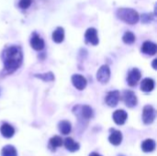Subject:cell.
<instances>
[{
    "label": "cell",
    "instance_id": "obj_1",
    "mask_svg": "<svg viewBox=\"0 0 157 156\" xmlns=\"http://www.w3.org/2000/svg\"><path fill=\"white\" fill-rule=\"evenodd\" d=\"M23 53L18 46H11L4 51V66L8 74L14 73L22 64Z\"/></svg>",
    "mask_w": 157,
    "mask_h": 156
},
{
    "label": "cell",
    "instance_id": "obj_2",
    "mask_svg": "<svg viewBox=\"0 0 157 156\" xmlns=\"http://www.w3.org/2000/svg\"><path fill=\"white\" fill-rule=\"evenodd\" d=\"M117 17L127 24L134 25L139 21V14L136 10L132 8L122 7L117 10Z\"/></svg>",
    "mask_w": 157,
    "mask_h": 156
},
{
    "label": "cell",
    "instance_id": "obj_3",
    "mask_svg": "<svg viewBox=\"0 0 157 156\" xmlns=\"http://www.w3.org/2000/svg\"><path fill=\"white\" fill-rule=\"evenodd\" d=\"M155 119V109L152 106H145L143 110V120L145 124H151Z\"/></svg>",
    "mask_w": 157,
    "mask_h": 156
},
{
    "label": "cell",
    "instance_id": "obj_4",
    "mask_svg": "<svg viewBox=\"0 0 157 156\" xmlns=\"http://www.w3.org/2000/svg\"><path fill=\"white\" fill-rule=\"evenodd\" d=\"M110 78V70L108 65H102L98 73H97V79L101 84H107Z\"/></svg>",
    "mask_w": 157,
    "mask_h": 156
},
{
    "label": "cell",
    "instance_id": "obj_5",
    "mask_svg": "<svg viewBox=\"0 0 157 156\" xmlns=\"http://www.w3.org/2000/svg\"><path fill=\"white\" fill-rule=\"evenodd\" d=\"M141 76H142V74L139 69H137V68L132 69L129 72L128 76H127V82H128L129 86H136L137 83L139 82V80L141 79Z\"/></svg>",
    "mask_w": 157,
    "mask_h": 156
},
{
    "label": "cell",
    "instance_id": "obj_6",
    "mask_svg": "<svg viewBox=\"0 0 157 156\" xmlns=\"http://www.w3.org/2000/svg\"><path fill=\"white\" fill-rule=\"evenodd\" d=\"M120 98H121V95H120V92L115 90V91H110L108 93L106 98H105V101H106V104L109 107H116L120 101Z\"/></svg>",
    "mask_w": 157,
    "mask_h": 156
},
{
    "label": "cell",
    "instance_id": "obj_7",
    "mask_svg": "<svg viewBox=\"0 0 157 156\" xmlns=\"http://www.w3.org/2000/svg\"><path fill=\"white\" fill-rule=\"evenodd\" d=\"M123 101L128 108H133L137 105L136 95L132 91H125L123 93Z\"/></svg>",
    "mask_w": 157,
    "mask_h": 156
},
{
    "label": "cell",
    "instance_id": "obj_8",
    "mask_svg": "<svg viewBox=\"0 0 157 156\" xmlns=\"http://www.w3.org/2000/svg\"><path fill=\"white\" fill-rule=\"evenodd\" d=\"M86 41L87 43H90L92 45H98V31L94 28H89L85 34Z\"/></svg>",
    "mask_w": 157,
    "mask_h": 156
},
{
    "label": "cell",
    "instance_id": "obj_9",
    "mask_svg": "<svg viewBox=\"0 0 157 156\" xmlns=\"http://www.w3.org/2000/svg\"><path fill=\"white\" fill-rule=\"evenodd\" d=\"M72 83L74 86L78 90H83L86 86V79L81 74H74L72 76Z\"/></svg>",
    "mask_w": 157,
    "mask_h": 156
},
{
    "label": "cell",
    "instance_id": "obj_10",
    "mask_svg": "<svg viewBox=\"0 0 157 156\" xmlns=\"http://www.w3.org/2000/svg\"><path fill=\"white\" fill-rule=\"evenodd\" d=\"M76 108L79 109V111H74V112L78 114L81 118L89 120L93 117V109L89 106H77Z\"/></svg>",
    "mask_w": 157,
    "mask_h": 156
},
{
    "label": "cell",
    "instance_id": "obj_11",
    "mask_svg": "<svg viewBox=\"0 0 157 156\" xmlns=\"http://www.w3.org/2000/svg\"><path fill=\"white\" fill-rule=\"evenodd\" d=\"M127 118H128V114L125 110L123 109H119V110H116L114 113H113V120L115 121L116 124L118 125H123L126 120H127Z\"/></svg>",
    "mask_w": 157,
    "mask_h": 156
},
{
    "label": "cell",
    "instance_id": "obj_12",
    "mask_svg": "<svg viewBox=\"0 0 157 156\" xmlns=\"http://www.w3.org/2000/svg\"><path fill=\"white\" fill-rule=\"evenodd\" d=\"M142 52H144V54H147V55H155L156 53L157 47L156 44H155L154 42L152 41H145L143 46H142Z\"/></svg>",
    "mask_w": 157,
    "mask_h": 156
},
{
    "label": "cell",
    "instance_id": "obj_13",
    "mask_svg": "<svg viewBox=\"0 0 157 156\" xmlns=\"http://www.w3.org/2000/svg\"><path fill=\"white\" fill-rule=\"evenodd\" d=\"M30 45L31 47L36 50V51H41L44 46H45V43H44V40L37 34H34L30 40Z\"/></svg>",
    "mask_w": 157,
    "mask_h": 156
},
{
    "label": "cell",
    "instance_id": "obj_14",
    "mask_svg": "<svg viewBox=\"0 0 157 156\" xmlns=\"http://www.w3.org/2000/svg\"><path fill=\"white\" fill-rule=\"evenodd\" d=\"M109 141L113 145H120L122 142V134L120 131L111 130V133L109 137Z\"/></svg>",
    "mask_w": 157,
    "mask_h": 156
},
{
    "label": "cell",
    "instance_id": "obj_15",
    "mask_svg": "<svg viewBox=\"0 0 157 156\" xmlns=\"http://www.w3.org/2000/svg\"><path fill=\"white\" fill-rule=\"evenodd\" d=\"M0 131L1 134L5 137V138H12L15 134V129L8 123H3L1 128H0Z\"/></svg>",
    "mask_w": 157,
    "mask_h": 156
},
{
    "label": "cell",
    "instance_id": "obj_16",
    "mask_svg": "<svg viewBox=\"0 0 157 156\" xmlns=\"http://www.w3.org/2000/svg\"><path fill=\"white\" fill-rule=\"evenodd\" d=\"M155 88V81L152 78H144L141 84V89L144 92H151Z\"/></svg>",
    "mask_w": 157,
    "mask_h": 156
},
{
    "label": "cell",
    "instance_id": "obj_17",
    "mask_svg": "<svg viewBox=\"0 0 157 156\" xmlns=\"http://www.w3.org/2000/svg\"><path fill=\"white\" fill-rule=\"evenodd\" d=\"M64 146H65V148L69 152H72V153L78 151L79 148H80L79 143H75L72 138H66L64 140Z\"/></svg>",
    "mask_w": 157,
    "mask_h": 156
},
{
    "label": "cell",
    "instance_id": "obj_18",
    "mask_svg": "<svg viewBox=\"0 0 157 156\" xmlns=\"http://www.w3.org/2000/svg\"><path fill=\"white\" fill-rule=\"evenodd\" d=\"M63 39H64V29L62 27H59L52 32V40L56 43H61L63 42Z\"/></svg>",
    "mask_w": 157,
    "mask_h": 156
},
{
    "label": "cell",
    "instance_id": "obj_19",
    "mask_svg": "<svg viewBox=\"0 0 157 156\" xmlns=\"http://www.w3.org/2000/svg\"><path fill=\"white\" fill-rule=\"evenodd\" d=\"M155 149V142L152 139H147L142 143V150L144 153H151Z\"/></svg>",
    "mask_w": 157,
    "mask_h": 156
},
{
    "label": "cell",
    "instance_id": "obj_20",
    "mask_svg": "<svg viewBox=\"0 0 157 156\" xmlns=\"http://www.w3.org/2000/svg\"><path fill=\"white\" fill-rule=\"evenodd\" d=\"M58 128H59V131L63 135H67L71 132V130H72V126H71V123L67 120H62L59 125H58Z\"/></svg>",
    "mask_w": 157,
    "mask_h": 156
},
{
    "label": "cell",
    "instance_id": "obj_21",
    "mask_svg": "<svg viewBox=\"0 0 157 156\" xmlns=\"http://www.w3.org/2000/svg\"><path fill=\"white\" fill-rule=\"evenodd\" d=\"M63 145V140L60 136H53L52 138H51L50 140V143H49V148L52 151H55L56 148L61 147Z\"/></svg>",
    "mask_w": 157,
    "mask_h": 156
},
{
    "label": "cell",
    "instance_id": "obj_22",
    "mask_svg": "<svg viewBox=\"0 0 157 156\" xmlns=\"http://www.w3.org/2000/svg\"><path fill=\"white\" fill-rule=\"evenodd\" d=\"M1 156H17V153L14 146L6 145L3 147L1 151Z\"/></svg>",
    "mask_w": 157,
    "mask_h": 156
},
{
    "label": "cell",
    "instance_id": "obj_23",
    "mask_svg": "<svg viewBox=\"0 0 157 156\" xmlns=\"http://www.w3.org/2000/svg\"><path fill=\"white\" fill-rule=\"evenodd\" d=\"M122 40H123L124 43H126V44H132L135 41L136 38H135V35L132 32L127 31V32L124 33V35L122 37Z\"/></svg>",
    "mask_w": 157,
    "mask_h": 156
},
{
    "label": "cell",
    "instance_id": "obj_24",
    "mask_svg": "<svg viewBox=\"0 0 157 156\" xmlns=\"http://www.w3.org/2000/svg\"><path fill=\"white\" fill-rule=\"evenodd\" d=\"M35 77L40 78V79L45 81V82H50V81L54 80V75L51 72L46 73V74H35Z\"/></svg>",
    "mask_w": 157,
    "mask_h": 156
},
{
    "label": "cell",
    "instance_id": "obj_25",
    "mask_svg": "<svg viewBox=\"0 0 157 156\" xmlns=\"http://www.w3.org/2000/svg\"><path fill=\"white\" fill-rule=\"evenodd\" d=\"M31 5V0H20L19 1V6L21 8H28Z\"/></svg>",
    "mask_w": 157,
    "mask_h": 156
},
{
    "label": "cell",
    "instance_id": "obj_26",
    "mask_svg": "<svg viewBox=\"0 0 157 156\" xmlns=\"http://www.w3.org/2000/svg\"><path fill=\"white\" fill-rule=\"evenodd\" d=\"M156 62H157L156 59H155V60H154V62H153V67H154V69H156Z\"/></svg>",
    "mask_w": 157,
    "mask_h": 156
},
{
    "label": "cell",
    "instance_id": "obj_27",
    "mask_svg": "<svg viewBox=\"0 0 157 156\" xmlns=\"http://www.w3.org/2000/svg\"><path fill=\"white\" fill-rule=\"evenodd\" d=\"M89 156H101L100 154H97V153H92V154H90Z\"/></svg>",
    "mask_w": 157,
    "mask_h": 156
}]
</instances>
